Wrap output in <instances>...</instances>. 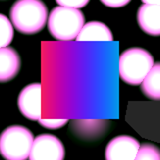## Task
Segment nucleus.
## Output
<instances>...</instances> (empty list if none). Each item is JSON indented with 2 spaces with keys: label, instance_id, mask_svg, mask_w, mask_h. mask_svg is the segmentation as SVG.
Here are the masks:
<instances>
[{
  "label": "nucleus",
  "instance_id": "1",
  "mask_svg": "<svg viewBox=\"0 0 160 160\" xmlns=\"http://www.w3.org/2000/svg\"><path fill=\"white\" fill-rule=\"evenodd\" d=\"M10 21L18 32L33 35L45 27L48 9L42 0H16L9 10Z\"/></svg>",
  "mask_w": 160,
  "mask_h": 160
},
{
  "label": "nucleus",
  "instance_id": "2",
  "mask_svg": "<svg viewBox=\"0 0 160 160\" xmlns=\"http://www.w3.org/2000/svg\"><path fill=\"white\" fill-rule=\"evenodd\" d=\"M85 24V17L78 8L57 6L54 7L48 17L50 34L61 41L76 39Z\"/></svg>",
  "mask_w": 160,
  "mask_h": 160
},
{
  "label": "nucleus",
  "instance_id": "3",
  "mask_svg": "<svg viewBox=\"0 0 160 160\" xmlns=\"http://www.w3.org/2000/svg\"><path fill=\"white\" fill-rule=\"evenodd\" d=\"M154 65V58L143 48H129L119 57V76L129 85H140Z\"/></svg>",
  "mask_w": 160,
  "mask_h": 160
},
{
  "label": "nucleus",
  "instance_id": "4",
  "mask_svg": "<svg viewBox=\"0 0 160 160\" xmlns=\"http://www.w3.org/2000/svg\"><path fill=\"white\" fill-rule=\"evenodd\" d=\"M34 136L22 125H11L0 134V154L5 160H26L31 151Z\"/></svg>",
  "mask_w": 160,
  "mask_h": 160
},
{
  "label": "nucleus",
  "instance_id": "5",
  "mask_svg": "<svg viewBox=\"0 0 160 160\" xmlns=\"http://www.w3.org/2000/svg\"><path fill=\"white\" fill-rule=\"evenodd\" d=\"M65 150L55 135L41 134L34 138L28 160H63Z\"/></svg>",
  "mask_w": 160,
  "mask_h": 160
},
{
  "label": "nucleus",
  "instance_id": "6",
  "mask_svg": "<svg viewBox=\"0 0 160 160\" xmlns=\"http://www.w3.org/2000/svg\"><path fill=\"white\" fill-rule=\"evenodd\" d=\"M41 84L31 83L20 91L17 105L24 117L32 121L41 118Z\"/></svg>",
  "mask_w": 160,
  "mask_h": 160
},
{
  "label": "nucleus",
  "instance_id": "7",
  "mask_svg": "<svg viewBox=\"0 0 160 160\" xmlns=\"http://www.w3.org/2000/svg\"><path fill=\"white\" fill-rule=\"evenodd\" d=\"M140 148L139 141L129 135L112 138L105 148V160H135Z\"/></svg>",
  "mask_w": 160,
  "mask_h": 160
},
{
  "label": "nucleus",
  "instance_id": "8",
  "mask_svg": "<svg viewBox=\"0 0 160 160\" xmlns=\"http://www.w3.org/2000/svg\"><path fill=\"white\" fill-rule=\"evenodd\" d=\"M107 128L108 121L106 120L83 119L71 120L70 122V130L75 136L88 141L96 140L104 136Z\"/></svg>",
  "mask_w": 160,
  "mask_h": 160
},
{
  "label": "nucleus",
  "instance_id": "9",
  "mask_svg": "<svg viewBox=\"0 0 160 160\" xmlns=\"http://www.w3.org/2000/svg\"><path fill=\"white\" fill-rule=\"evenodd\" d=\"M140 28L151 36H160V5L143 4L137 11Z\"/></svg>",
  "mask_w": 160,
  "mask_h": 160
},
{
  "label": "nucleus",
  "instance_id": "10",
  "mask_svg": "<svg viewBox=\"0 0 160 160\" xmlns=\"http://www.w3.org/2000/svg\"><path fill=\"white\" fill-rule=\"evenodd\" d=\"M21 67V59L12 47L0 48V83L8 82L17 76Z\"/></svg>",
  "mask_w": 160,
  "mask_h": 160
},
{
  "label": "nucleus",
  "instance_id": "11",
  "mask_svg": "<svg viewBox=\"0 0 160 160\" xmlns=\"http://www.w3.org/2000/svg\"><path fill=\"white\" fill-rule=\"evenodd\" d=\"M77 41H112L113 36L110 29L102 22L90 21L84 24L80 30Z\"/></svg>",
  "mask_w": 160,
  "mask_h": 160
},
{
  "label": "nucleus",
  "instance_id": "12",
  "mask_svg": "<svg viewBox=\"0 0 160 160\" xmlns=\"http://www.w3.org/2000/svg\"><path fill=\"white\" fill-rule=\"evenodd\" d=\"M141 85V91L147 98L160 101V62L153 65V67L144 78Z\"/></svg>",
  "mask_w": 160,
  "mask_h": 160
},
{
  "label": "nucleus",
  "instance_id": "13",
  "mask_svg": "<svg viewBox=\"0 0 160 160\" xmlns=\"http://www.w3.org/2000/svg\"><path fill=\"white\" fill-rule=\"evenodd\" d=\"M14 36L13 25L5 15L0 13V48L7 47Z\"/></svg>",
  "mask_w": 160,
  "mask_h": 160
},
{
  "label": "nucleus",
  "instance_id": "14",
  "mask_svg": "<svg viewBox=\"0 0 160 160\" xmlns=\"http://www.w3.org/2000/svg\"><path fill=\"white\" fill-rule=\"evenodd\" d=\"M135 160H160V148L151 143L140 145Z\"/></svg>",
  "mask_w": 160,
  "mask_h": 160
},
{
  "label": "nucleus",
  "instance_id": "15",
  "mask_svg": "<svg viewBox=\"0 0 160 160\" xmlns=\"http://www.w3.org/2000/svg\"><path fill=\"white\" fill-rule=\"evenodd\" d=\"M39 124L41 126L47 129H58L63 127L65 124L68 122L67 119H42L38 120Z\"/></svg>",
  "mask_w": 160,
  "mask_h": 160
},
{
  "label": "nucleus",
  "instance_id": "16",
  "mask_svg": "<svg viewBox=\"0 0 160 160\" xmlns=\"http://www.w3.org/2000/svg\"><path fill=\"white\" fill-rule=\"evenodd\" d=\"M90 0H56L59 6L71 7V8H82L86 6Z\"/></svg>",
  "mask_w": 160,
  "mask_h": 160
},
{
  "label": "nucleus",
  "instance_id": "17",
  "mask_svg": "<svg viewBox=\"0 0 160 160\" xmlns=\"http://www.w3.org/2000/svg\"><path fill=\"white\" fill-rule=\"evenodd\" d=\"M107 7H123L131 0H100Z\"/></svg>",
  "mask_w": 160,
  "mask_h": 160
},
{
  "label": "nucleus",
  "instance_id": "18",
  "mask_svg": "<svg viewBox=\"0 0 160 160\" xmlns=\"http://www.w3.org/2000/svg\"><path fill=\"white\" fill-rule=\"evenodd\" d=\"M144 4H152V5H160V0H141Z\"/></svg>",
  "mask_w": 160,
  "mask_h": 160
}]
</instances>
